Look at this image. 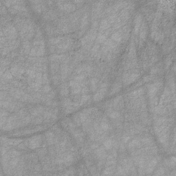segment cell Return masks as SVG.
<instances>
[{
    "instance_id": "6da1fadb",
    "label": "cell",
    "mask_w": 176,
    "mask_h": 176,
    "mask_svg": "<svg viewBox=\"0 0 176 176\" xmlns=\"http://www.w3.org/2000/svg\"><path fill=\"white\" fill-rule=\"evenodd\" d=\"M5 36L7 40L12 41L18 39L19 32L13 23L10 22L6 26L1 27V37Z\"/></svg>"
},
{
    "instance_id": "7a4b0ae2",
    "label": "cell",
    "mask_w": 176,
    "mask_h": 176,
    "mask_svg": "<svg viewBox=\"0 0 176 176\" xmlns=\"http://www.w3.org/2000/svg\"><path fill=\"white\" fill-rule=\"evenodd\" d=\"M75 48V43L74 39L70 36H66V39L56 45V54H64L70 52Z\"/></svg>"
},
{
    "instance_id": "3957f363",
    "label": "cell",
    "mask_w": 176,
    "mask_h": 176,
    "mask_svg": "<svg viewBox=\"0 0 176 176\" xmlns=\"http://www.w3.org/2000/svg\"><path fill=\"white\" fill-rule=\"evenodd\" d=\"M140 77H141V72L139 69L124 71L122 76V83L124 86H127L137 81Z\"/></svg>"
},
{
    "instance_id": "277c9868",
    "label": "cell",
    "mask_w": 176,
    "mask_h": 176,
    "mask_svg": "<svg viewBox=\"0 0 176 176\" xmlns=\"http://www.w3.org/2000/svg\"><path fill=\"white\" fill-rule=\"evenodd\" d=\"M109 87V81H100L98 90L96 92L94 96H93V101L96 103L99 102L105 98L107 93L108 92Z\"/></svg>"
},
{
    "instance_id": "5b68a950",
    "label": "cell",
    "mask_w": 176,
    "mask_h": 176,
    "mask_svg": "<svg viewBox=\"0 0 176 176\" xmlns=\"http://www.w3.org/2000/svg\"><path fill=\"white\" fill-rule=\"evenodd\" d=\"M25 63V62H24ZM24 63H17L15 61H13L11 66L10 67V71L12 73L13 76L16 79L23 80V74L26 73V67H24Z\"/></svg>"
},
{
    "instance_id": "8992f818",
    "label": "cell",
    "mask_w": 176,
    "mask_h": 176,
    "mask_svg": "<svg viewBox=\"0 0 176 176\" xmlns=\"http://www.w3.org/2000/svg\"><path fill=\"white\" fill-rule=\"evenodd\" d=\"M163 81L158 79L147 86V96L149 97V100L158 96V93L163 87Z\"/></svg>"
},
{
    "instance_id": "52a82bcc",
    "label": "cell",
    "mask_w": 176,
    "mask_h": 176,
    "mask_svg": "<svg viewBox=\"0 0 176 176\" xmlns=\"http://www.w3.org/2000/svg\"><path fill=\"white\" fill-rule=\"evenodd\" d=\"M56 6L58 7L59 13L62 14H71L77 10V5L72 2H56Z\"/></svg>"
},
{
    "instance_id": "ba28073f",
    "label": "cell",
    "mask_w": 176,
    "mask_h": 176,
    "mask_svg": "<svg viewBox=\"0 0 176 176\" xmlns=\"http://www.w3.org/2000/svg\"><path fill=\"white\" fill-rule=\"evenodd\" d=\"M28 140V148L31 150L37 149L43 145L44 138L42 135H37L31 137Z\"/></svg>"
},
{
    "instance_id": "9c48e42d",
    "label": "cell",
    "mask_w": 176,
    "mask_h": 176,
    "mask_svg": "<svg viewBox=\"0 0 176 176\" xmlns=\"http://www.w3.org/2000/svg\"><path fill=\"white\" fill-rule=\"evenodd\" d=\"M161 160V157L159 156H155L153 157L152 159L149 160L147 165L146 170H145V175H152L155 171L157 164L160 163Z\"/></svg>"
},
{
    "instance_id": "30bf717a",
    "label": "cell",
    "mask_w": 176,
    "mask_h": 176,
    "mask_svg": "<svg viewBox=\"0 0 176 176\" xmlns=\"http://www.w3.org/2000/svg\"><path fill=\"white\" fill-rule=\"evenodd\" d=\"M142 147V145L141 141V137L139 135L134 136V138H131V141L127 144V150L129 152H131L137 149L141 148Z\"/></svg>"
},
{
    "instance_id": "8fae6325",
    "label": "cell",
    "mask_w": 176,
    "mask_h": 176,
    "mask_svg": "<svg viewBox=\"0 0 176 176\" xmlns=\"http://www.w3.org/2000/svg\"><path fill=\"white\" fill-rule=\"evenodd\" d=\"M100 127L101 128L103 132H109L111 134L114 131V127L109 120V118L105 115H103L101 119H100Z\"/></svg>"
},
{
    "instance_id": "7c38bea8",
    "label": "cell",
    "mask_w": 176,
    "mask_h": 176,
    "mask_svg": "<svg viewBox=\"0 0 176 176\" xmlns=\"http://www.w3.org/2000/svg\"><path fill=\"white\" fill-rule=\"evenodd\" d=\"M148 29L149 28L147 21L143 19L138 33L140 38V46H141V47L142 45V44L144 43V41L146 40L147 35H148Z\"/></svg>"
},
{
    "instance_id": "4fadbf2b",
    "label": "cell",
    "mask_w": 176,
    "mask_h": 176,
    "mask_svg": "<svg viewBox=\"0 0 176 176\" xmlns=\"http://www.w3.org/2000/svg\"><path fill=\"white\" fill-rule=\"evenodd\" d=\"M92 155L94 159L96 160H106L108 153L103 145H100L98 148L92 152Z\"/></svg>"
},
{
    "instance_id": "5bb4252c",
    "label": "cell",
    "mask_w": 176,
    "mask_h": 176,
    "mask_svg": "<svg viewBox=\"0 0 176 176\" xmlns=\"http://www.w3.org/2000/svg\"><path fill=\"white\" fill-rule=\"evenodd\" d=\"M32 3V8L34 10V11L37 14L44 13L47 10V3L46 2L42 1H33L30 2Z\"/></svg>"
},
{
    "instance_id": "9a60e30c",
    "label": "cell",
    "mask_w": 176,
    "mask_h": 176,
    "mask_svg": "<svg viewBox=\"0 0 176 176\" xmlns=\"http://www.w3.org/2000/svg\"><path fill=\"white\" fill-rule=\"evenodd\" d=\"M45 109V106L41 105H37L36 106L31 105L30 107H28V109H29V112L32 118L41 116V115H42L43 113H44Z\"/></svg>"
},
{
    "instance_id": "2e32d148",
    "label": "cell",
    "mask_w": 176,
    "mask_h": 176,
    "mask_svg": "<svg viewBox=\"0 0 176 176\" xmlns=\"http://www.w3.org/2000/svg\"><path fill=\"white\" fill-rule=\"evenodd\" d=\"M59 16V11H56V10L51 8L47 9L43 13V18L44 19L47 21H55L57 19V18Z\"/></svg>"
},
{
    "instance_id": "e0dca14e",
    "label": "cell",
    "mask_w": 176,
    "mask_h": 176,
    "mask_svg": "<svg viewBox=\"0 0 176 176\" xmlns=\"http://www.w3.org/2000/svg\"><path fill=\"white\" fill-rule=\"evenodd\" d=\"M45 55V46H32L29 56L42 57Z\"/></svg>"
},
{
    "instance_id": "ac0fdd59",
    "label": "cell",
    "mask_w": 176,
    "mask_h": 176,
    "mask_svg": "<svg viewBox=\"0 0 176 176\" xmlns=\"http://www.w3.org/2000/svg\"><path fill=\"white\" fill-rule=\"evenodd\" d=\"M142 21H143V17H142V13H138L136 15L135 18H134V35L137 36L138 35L140 28H141Z\"/></svg>"
},
{
    "instance_id": "d6986e66",
    "label": "cell",
    "mask_w": 176,
    "mask_h": 176,
    "mask_svg": "<svg viewBox=\"0 0 176 176\" xmlns=\"http://www.w3.org/2000/svg\"><path fill=\"white\" fill-rule=\"evenodd\" d=\"M68 56V53H64V54H52L49 57V61L50 63L52 62H56L61 63H63Z\"/></svg>"
},
{
    "instance_id": "ffe728a7",
    "label": "cell",
    "mask_w": 176,
    "mask_h": 176,
    "mask_svg": "<svg viewBox=\"0 0 176 176\" xmlns=\"http://www.w3.org/2000/svg\"><path fill=\"white\" fill-rule=\"evenodd\" d=\"M145 89L142 88H140L138 89H134V91L129 93L127 95L128 100H135L141 98V96H144Z\"/></svg>"
},
{
    "instance_id": "44dd1931",
    "label": "cell",
    "mask_w": 176,
    "mask_h": 176,
    "mask_svg": "<svg viewBox=\"0 0 176 176\" xmlns=\"http://www.w3.org/2000/svg\"><path fill=\"white\" fill-rule=\"evenodd\" d=\"M134 69H139V63L137 59H127V61L123 67L124 71H127Z\"/></svg>"
},
{
    "instance_id": "7402d4cb",
    "label": "cell",
    "mask_w": 176,
    "mask_h": 176,
    "mask_svg": "<svg viewBox=\"0 0 176 176\" xmlns=\"http://www.w3.org/2000/svg\"><path fill=\"white\" fill-rule=\"evenodd\" d=\"M70 86L69 84L66 82H63L60 84L59 86V95L61 98H65V97L69 96L70 94Z\"/></svg>"
},
{
    "instance_id": "603a6c76",
    "label": "cell",
    "mask_w": 176,
    "mask_h": 176,
    "mask_svg": "<svg viewBox=\"0 0 176 176\" xmlns=\"http://www.w3.org/2000/svg\"><path fill=\"white\" fill-rule=\"evenodd\" d=\"M118 17L124 23L127 24V21L131 17V10L127 8V7H125V8L122 9L119 13H118Z\"/></svg>"
},
{
    "instance_id": "cb8c5ba5",
    "label": "cell",
    "mask_w": 176,
    "mask_h": 176,
    "mask_svg": "<svg viewBox=\"0 0 176 176\" xmlns=\"http://www.w3.org/2000/svg\"><path fill=\"white\" fill-rule=\"evenodd\" d=\"M21 44V39H15V40L8 41V42H6L4 45H3V46H8V48L10 50V52H12V51H13V50H15L19 48L20 47ZM3 46L1 47V48H3Z\"/></svg>"
},
{
    "instance_id": "d4e9b609",
    "label": "cell",
    "mask_w": 176,
    "mask_h": 176,
    "mask_svg": "<svg viewBox=\"0 0 176 176\" xmlns=\"http://www.w3.org/2000/svg\"><path fill=\"white\" fill-rule=\"evenodd\" d=\"M122 87H123V83H122V81H115L112 84V87H111L109 96H112L114 94H117V93H118L121 90Z\"/></svg>"
},
{
    "instance_id": "484cf974",
    "label": "cell",
    "mask_w": 176,
    "mask_h": 176,
    "mask_svg": "<svg viewBox=\"0 0 176 176\" xmlns=\"http://www.w3.org/2000/svg\"><path fill=\"white\" fill-rule=\"evenodd\" d=\"M100 79L96 77H91L89 78V87L91 92H96L99 89Z\"/></svg>"
},
{
    "instance_id": "4316f807",
    "label": "cell",
    "mask_w": 176,
    "mask_h": 176,
    "mask_svg": "<svg viewBox=\"0 0 176 176\" xmlns=\"http://www.w3.org/2000/svg\"><path fill=\"white\" fill-rule=\"evenodd\" d=\"M66 39V36H54L48 39V44L50 45H57L59 44L60 43H61L64 39Z\"/></svg>"
},
{
    "instance_id": "83f0119b",
    "label": "cell",
    "mask_w": 176,
    "mask_h": 176,
    "mask_svg": "<svg viewBox=\"0 0 176 176\" xmlns=\"http://www.w3.org/2000/svg\"><path fill=\"white\" fill-rule=\"evenodd\" d=\"M110 38L115 42L120 44V43L123 42V32H122V30L120 29L118 30L114 31L112 35H111Z\"/></svg>"
},
{
    "instance_id": "f1b7e54d",
    "label": "cell",
    "mask_w": 176,
    "mask_h": 176,
    "mask_svg": "<svg viewBox=\"0 0 176 176\" xmlns=\"http://www.w3.org/2000/svg\"><path fill=\"white\" fill-rule=\"evenodd\" d=\"M136 44L134 42V41H131V44L129 45V52L127 55V59H134L136 58Z\"/></svg>"
},
{
    "instance_id": "f546056e",
    "label": "cell",
    "mask_w": 176,
    "mask_h": 176,
    "mask_svg": "<svg viewBox=\"0 0 176 176\" xmlns=\"http://www.w3.org/2000/svg\"><path fill=\"white\" fill-rule=\"evenodd\" d=\"M112 25H111L107 19H106V17H104L103 19H101V20L100 21V24H99V32H104L106 30L109 29V28H111Z\"/></svg>"
},
{
    "instance_id": "4dcf8cb0",
    "label": "cell",
    "mask_w": 176,
    "mask_h": 176,
    "mask_svg": "<svg viewBox=\"0 0 176 176\" xmlns=\"http://www.w3.org/2000/svg\"><path fill=\"white\" fill-rule=\"evenodd\" d=\"M61 63L56 62H52L50 64V70L51 75L60 74Z\"/></svg>"
},
{
    "instance_id": "1f68e13d",
    "label": "cell",
    "mask_w": 176,
    "mask_h": 176,
    "mask_svg": "<svg viewBox=\"0 0 176 176\" xmlns=\"http://www.w3.org/2000/svg\"><path fill=\"white\" fill-rule=\"evenodd\" d=\"M116 165H113V166L105 167L103 169V173H101L103 175H114L115 171H116Z\"/></svg>"
},
{
    "instance_id": "d6a6232c",
    "label": "cell",
    "mask_w": 176,
    "mask_h": 176,
    "mask_svg": "<svg viewBox=\"0 0 176 176\" xmlns=\"http://www.w3.org/2000/svg\"><path fill=\"white\" fill-rule=\"evenodd\" d=\"M36 153H37V156H39V160H41L43 158H44L46 156L48 155V149L44 147H39V149H37Z\"/></svg>"
},
{
    "instance_id": "836d02e7",
    "label": "cell",
    "mask_w": 176,
    "mask_h": 176,
    "mask_svg": "<svg viewBox=\"0 0 176 176\" xmlns=\"http://www.w3.org/2000/svg\"><path fill=\"white\" fill-rule=\"evenodd\" d=\"M103 45H107V47L109 48L111 50H112V51H113L114 49H116V48H118V46L120 45L119 44H118V43L115 42L111 38H107V40L103 44Z\"/></svg>"
},
{
    "instance_id": "e575fe53",
    "label": "cell",
    "mask_w": 176,
    "mask_h": 176,
    "mask_svg": "<svg viewBox=\"0 0 176 176\" xmlns=\"http://www.w3.org/2000/svg\"><path fill=\"white\" fill-rule=\"evenodd\" d=\"M72 77V78H71V79H74V80H75L78 83H81L82 81L86 80L88 78V76L85 73H81V74H72L71 77Z\"/></svg>"
},
{
    "instance_id": "d590c367",
    "label": "cell",
    "mask_w": 176,
    "mask_h": 176,
    "mask_svg": "<svg viewBox=\"0 0 176 176\" xmlns=\"http://www.w3.org/2000/svg\"><path fill=\"white\" fill-rule=\"evenodd\" d=\"M21 156L12 157V158L10 159V161H9L8 167L10 168H11V169H15V168L17 167V165L19 164V161H20V159H21Z\"/></svg>"
},
{
    "instance_id": "8d00e7d4",
    "label": "cell",
    "mask_w": 176,
    "mask_h": 176,
    "mask_svg": "<svg viewBox=\"0 0 176 176\" xmlns=\"http://www.w3.org/2000/svg\"><path fill=\"white\" fill-rule=\"evenodd\" d=\"M72 103H73L72 99H71L69 96L65 97V98H62L61 106H62L63 110L65 109H66L67 107H70V105H72Z\"/></svg>"
},
{
    "instance_id": "74e56055",
    "label": "cell",
    "mask_w": 176,
    "mask_h": 176,
    "mask_svg": "<svg viewBox=\"0 0 176 176\" xmlns=\"http://www.w3.org/2000/svg\"><path fill=\"white\" fill-rule=\"evenodd\" d=\"M107 37L106 35L104 33V32H99L96 39V42L99 44H103L105 41L107 40Z\"/></svg>"
},
{
    "instance_id": "f35d334b",
    "label": "cell",
    "mask_w": 176,
    "mask_h": 176,
    "mask_svg": "<svg viewBox=\"0 0 176 176\" xmlns=\"http://www.w3.org/2000/svg\"><path fill=\"white\" fill-rule=\"evenodd\" d=\"M160 72H162V63H159L152 66V69L150 70V74L155 76L157 74H160Z\"/></svg>"
},
{
    "instance_id": "ab89813d",
    "label": "cell",
    "mask_w": 176,
    "mask_h": 176,
    "mask_svg": "<svg viewBox=\"0 0 176 176\" xmlns=\"http://www.w3.org/2000/svg\"><path fill=\"white\" fill-rule=\"evenodd\" d=\"M118 17V13L113 12L112 13H110L109 15H107L106 19H107V21H108V22L112 26V25L116 22Z\"/></svg>"
},
{
    "instance_id": "60d3db41",
    "label": "cell",
    "mask_w": 176,
    "mask_h": 176,
    "mask_svg": "<svg viewBox=\"0 0 176 176\" xmlns=\"http://www.w3.org/2000/svg\"><path fill=\"white\" fill-rule=\"evenodd\" d=\"M92 99L91 94H81V100H80V105L81 106L85 105V104H88Z\"/></svg>"
},
{
    "instance_id": "b9f144b4",
    "label": "cell",
    "mask_w": 176,
    "mask_h": 176,
    "mask_svg": "<svg viewBox=\"0 0 176 176\" xmlns=\"http://www.w3.org/2000/svg\"><path fill=\"white\" fill-rule=\"evenodd\" d=\"M51 80L53 83V84L55 85H60V84L61 83V78L60 74H56L51 75Z\"/></svg>"
},
{
    "instance_id": "7bdbcfd3",
    "label": "cell",
    "mask_w": 176,
    "mask_h": 176,
    "mask_svg": "<svg viewBox=\"0 0 176 176\" xmlns=\"http://www.w3.org/2000/svg\"><path fill=\"white\" fill-rule=\"evenodd\" d=\"M167 168H165L163 165H160V166H158L157 167L156 170L155 169V172H153V175H164L166 174L165 173V171H167Z\"/></svg>"
},
{
    "instance_id": "ee69618b",
    "label": "cell",
    "mask_w": 176,
    "mask_h": 176,
    "mask_svg": "<svg viewBox=\"0 0 176 176\" xmlns=\"http://www.w3.org/2000/svg\"><path fill=\"white\" fill-rule=\"evenodd\" d=\"M8 153L9 154V156L10 157H19L21 156H22V152L19 151V149H10Z\"/></svg>"
},
{
    "instance_id": "f6af8a7d",
    "label": "cell",
    "mask_w": 176,
    "mask_h": 176,
    "mask_svg": "<svg viewBox=\"0 0 176 176\" xmlns=\"http://www.w3.org/2000/svg\"><path fill=\"white\" fill-rule=\"evenodd\" d=\"M100 49V44L95 42V44L93 45V46H92L90 52H89V55H90L93 57L99 52Z\"/></svg>"
},
{
    "instance_id": "bcb514c9",
    "label": "cell",
    "mask_w": 176,
    "mask_h": 176,
    "mask_svg": "<svg viewBox=\"0 0 176 176\" xmlns=\"http://www.w3.org/2000/svg\"><path fill=\"white\" fill-rule=\"evenodd\" d=\"M44 116H43L42 115H41V116L32 118L31 123L34 125H38L44 123Z\"/></svg>"
},
{
    "instance_id": "7dc6e473",
    "label": "cell",
    "mask_w": 176,
    "mask_h": 176,
    "mask_svg": "<svg viewBox=\"0 0 176 176\" xmlns=\"http://www.w3.org/2000/svg\"><path fill=\"white\" fill-rule=\"evenodd\" d=\"M114 175H126L127 173H126V171H125V170L124 169V168L122 167L120 164H118L116 165V171H115Z\"/></svg>"
},
{
    "instance_id": "c3c4849f",
    "label": "cell",
    "mask_w": 176,
    "mask_h": 176,
    "mask_svg": "<svg viewBox=\"0 0 176 176\" xmlns=\"http://www.w3.org/2000/svg\"><path fill=\"white\" fill-rule=\"evenodd\" d=\"M63 173H59V175H76L77 173H76V168H75L74 167H70V168H68L66 170H63Z\"/></svg>"
},
{
    "instance_id": "681fc988",
    "label": "cell",
    "mask_w": 176,
    "mask_h": 176,
    "mask_svg": "<svg viewBox=\"0 0 176 176\" xmlns=\"http://www.w3.org/2000/svg\"><path fill=\"white\" fill-rule=\"evenodd\" d=\"M52 90V87L50 85H42V87L39 92H41L42 94H48V93L51 92Z\"/></svg>"
},
{
    "instance_id": "f907efd6",
    "label": "cell",
    "mask_w": 176,
    "mask_h": 176,
    "mask_svg": "<svg viewBox=\"0 0 176 176\" xmlns=\"http://www.w3.org/2000/svg\"><path fill=\"white\" fill-rule=\"evenodd\" d=\"M159 57L157 55H153L152 56H151V58L149 59H148V65H149V67H152L153 66H154L157 61H158Z\"/></svg>"
},
{
    "instance_id": "816d5d0a",
    "label": "cell",
    "mask_w": 176,
    "mask_h": 176,
    "mask_svg": "<svg viewBox=\"0 0 176 176\" xmlns=\"http://www.w3.org/2000/svg\"><path fill=\"white\" fill-rule=\"evenodd\" d=\"M81 89H82V88L81 87V86H77V87H75V88H72L70 89L71 96H73L77 95V94H80L81 93Z\"/></svg>"
},
{
    "instance_id": "f5cc1de1",
    "label": "cell",
    "mask_w": 176,
    "mask_h": 176,
    "mask_svg": "<svg viewBox=\"0 0 176 176\" xmlns=\"http://www.w3.org/2000/svg\"><path fill=\"white\" fill-rule=\"evenodd\" d=\"M72 120L74 123H75V125H77V127H79L82 126V123L81 121V119L79 118V116H78V113L77 114H75L73 117H72Z\"/></svg>"
},
{
    "instance_id": "db71d44e",
    "label": "cell",
    "mask_w": 176,
    "mask_h": 176,
    "mask_svg": "<svg viewBox=\"0 0 176 176\" xmlns=\"http://www.w3.org/2000/svg\"><path fill=\"white\" fill-rule=\"evenodd\" d=\"M42 83H43V85H50V78L49 77L48 72L43 73Z\"/></svg>"
},
{
    "instance_id": "11a10c76",
    "label": "cell",
    "mask_w": 176,
    "mask_h": 176,
    "mask_svg": "<svg viewBox=\"0 0 176 176\" xmlns=\"http://www.w3.org/2000/svg\"><path fill=\"white\" fill-rule=\"evenodd\" d=\"M35 39H44V36H43V33H42V31L41 30V28L38 27V26H36Z\"/></svg>"
},
{
    "instance_id": "9f6ffc18",
    "label": "cell",
    "mask_w": 176,
    "mask_h": 176,
    "mask_svg": "<svg viewBox=\"0 0 176 176\" xmlns=\"http://www.w3.org/2000/svg\"><path fill=\"white\" fill-rule=\"evenodd\" d=\"M171 64V55H168L167 57V59H165V62H164L165 70H168V68L170 67Z\"/></svg>"
},
{
    "instance_id": "6f0895ef",
    "label": "cell",
    "mask_w": 176,
    "mask_h": 176,
    "mask_svg": "<svg viewBox=\"0 0 176 176\" xmlns=\"http://www.w3.org/2000/svg\"><path fill=\"white\" fill-rule=\"evenodd\" d=\"M10 113L6 109L1 108V111H0V118H8L10 115Z\"/></svg>"
},
{
    "instance_id": "680465c9",
    "label": "cell",
    "mask_w": 176,
    "mask_h": 176,
    "mask_svg": "<svg viewBox=\"0 0 176 176\" xmlns=\"http://www.w3.org/2000/svg\"><path fill=\"white\" fill-rule=\"evenodd\" d=\"M154 77H155V76L154 75H152V74H150V75H147V76H145L144 78H142V81H144V82H146V83H148L151 81H152Z\"/></svg>"
},
{
    "instance_id": "91938a15",
    "label": "cell",
    "mask_w": 176,
    "mask_h": 176,
    "mask_svg": "<svg viewBox=\"0 0 176 176\" xmlns=\"http://www.w3.org/2000/svg\"><path fill=\"white\" fill-rule=\"evenodd\" d=\"M0 13H1V16L5 15H7V14H8L6 7L3 4H2L1 6H0Z\"/></svg>"
},
{
    "instance_id": "94428289",
    "label": "cell",
    "mask_w": 176,
    "mask_h": 176,
    "mask_svg": "<svg viewBox=\"0 0 176 176\" xmlns=\"http://www.w3.org/2000/svg\"><path fill=\"white\" fill-rule=\"evenodd\" d=\"M90 89H89V86H85V87L82 88L81 89V94H88L90 92Z\"/></svg>"
}]
</instances>
